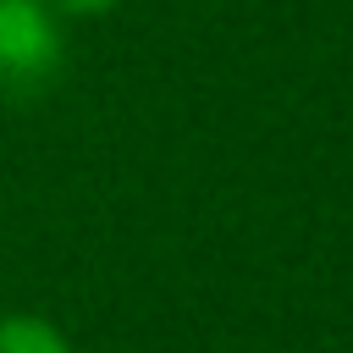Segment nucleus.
<instances>
[{"instance_id": "1", "label": "nucleus", "mask_w": 353, "mask_h": 353, "mask_svg": "<svg viewBox=\"0 0 353 353\" xmlns=\"http://www.w3.org/2000/svg\"><path fill=\"white\" fill-rule=\"evenodd\" d=\"M66 66L61 17L44 0H0V88L11 99L44 94Z\"/></svg>"}, {"instance_id": "2", "label": "nucleus", "mask_w": 353, "mask_h": 353, "mask_svg": "<svg viewBox=\"0 0 353 353\" xmlns=\"http://www.w3.org/2000/svg\"><path fill=\"white\" fill-rule=\"evenodd\" d=\"M0 353H72V342L50 314L11 309V314H0Z\"/></svg>"}, {"instance_id": "3", "label": "nucleus", "mask_w": 353, "mask_h": 353, "mask_svg": "<svg viewBox=\"0 0 353 353\" xmlns=\"http://www.w3.org/2000/svg\"><path fill=\"white\" fill-rule=\"evenodd\" d=\"M55 17H94V11H110V6H121V0H44Z\"/></svg>"}]
</instances>
